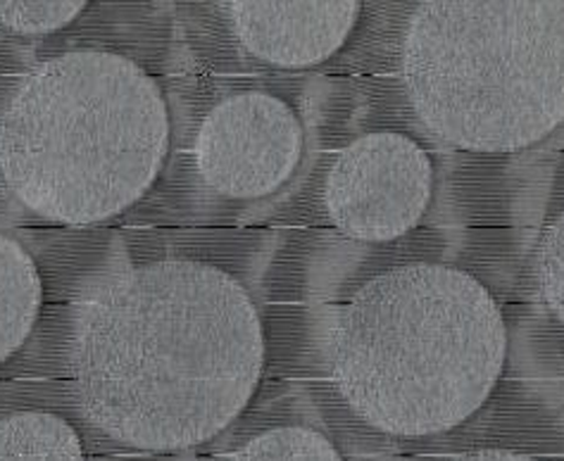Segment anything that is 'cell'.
Returning a JSON list of instances; mask_svg holds the SVG:
<instances>
[{
  "label": "cell",
  "instance_id": "6da1fadb",
  "mask_svg": "<svg viewBox=\"0 0 564 461\" xmlns=\"http://www.w3.org/2000/svg\"><path fill=\"white\" fill-rule=\"evenodd\" d=\"M69 364L84 416L108 438L148 452L196 448L256 395L262 321L231 274L160 260L110 274L84 297Z\"/></svg>",
  "mask_w": 564,
  "mask_h": 461
},
{
  "label": "cell",
  "instance_id": "7a4b0ae2",
  "mask_svg": "<svg viewBox=\"0 0 564 461\" xmlns=\"http://www.w3.org/2000/svg\"><path fill=\"white\" fill-rule=\"evenodd\" d=\"M508 329L494 295L467 272L405 264L355 290L326 336L336 391L391 436L455 428L494 393Z\"/></svg>",
  "mask_w": 564,
  "mask_h": 461
},
{
  "label": "cell",
  "instance_id": "3957f363",
  "mask_svg": "<svg viewBox=\"0 0 564 461\" xmlns=\"http://www.w3.org/2000/svg\"><path fill=\"white\" fill-rule=\"evenodd\" d=\"M170 112L143 67L69 51L34 67L0 114V176L29 210L86 227L124 212L155 184Z\"/></svg>",
  "mask_w": 564,
  "mask_h": 461
},
{
  "label": "cell",
  "instance_id": "277c9868",
  "mask_svg": "<svg viewBox=\"0 0 564 461\" xmlns=\"http://www.w3.org/2000/svg\"><path fill=\"white\" fill-rule=\"evenodd\" d=\"M403 81L443 143L527 151L564 124V3H422L405 32Z\"/></svg>",
  "mask_w": 564,
  "mask_h": 461
},
{
  "label": "cell",
  "instance_id": "5b68a950",
  "mask_svg": "<svg viewBox=\"0 0 564 461\" xmlns=\"http://www.w3.org/2000/svg\"><path fill=\"white\" fill-rule=\"evenodd\" d=\"M434 167L424 147L403 133H369L346 145L326 176L324 207L352 241L386 243L424 217Z\"/></svg>",
  "mask_w": 564,
  "mask_h": 461
},
{
  "label": "cell",
  "instance_id": "8992f818",
  "mask_svg": "<svg viewBox=\"0 0 564 461\" xmlns=\"http://www.w3.org/2000/svg\"><path fill=\"white\" fill-rule=\"evenodd\" d=\"M303 127L289 102L260 91L221 100L203 119L196 165L203 182L225 198L270 196L299 167Z\"/></svg>",
  "mask_w": 564,
  "mask_h": 461
},
{
  "label": "cell",
  "instance_id": "52a82bcc",
  "mask_svg": "<svg viewBox=\"0 0 564 461\" xmlns=\"http://www.w3.org/2000/svg\"><path fill=\"white\" fill-rule=\"evenodd\" d=\"M234 32L276 67H310L332 57L358 24L360 3H227Z\"/></svg>",
  "mask_w": 564,
  "mask_h": 461
},
{
  "label": "cell",
  "instance_id": "ba28073f",
  "mask_svg": "<svg viewBox=\"0 0 564 461\" xmlns=\"http://www.w3.org/2000/svg\"><path fill=\"white\" fill-rule=\"evenodd\" d=\"M43 300L34 260L12 238L0 233V364L32 336Z\"/></svg>",
  "mask_w": 564,
  "mask_h": 461
},
{
  "label": "cell",
  "instance_id": "9c48e42d",
  "mask_svg": "<svg viewBox=\"0 0 564 461\" xmlns=\"http://www.w3.org/2000/svg\"><path fill=\"white\" fill-rule=\"evenodd\" d=\"M0 461H84V448L61 416L18 411L0 419Z\"/></svg>",
  "mask_w": 564,
  "mask_h": 461
},
{
  "label": "cell",
  "instance_id": "30bf717a",
  "mask_svg": "<svg viewBox=\"0 0 564 461\" xmlns=\"http://www.w3.org/2000/svg\"><path fill=\"white\" fill-rule=\"evenodd\" d=\"M227 461H344V457L319 430L286 426L264 430Z\"/></svg>",
  "mask_w": 564,
  "mask_h": 461
},
{
  "label": "cell",
  "instance_id": "8fae6325",
  "mask_svg": "<svg viewBox=\"0 0 564 461\" xmlns=\"http://www.w3.org/2000/svg\"><path fill=\"white\" fill-rule=\"evenodd\" d=\"M86 10V3H3L0 0V26L20 36L51 34L65 29Z\"/></svg>",
  "mask_w": 564,
  "mask_h": 461
},
{
  "label": "cell",
  "instance_id": "7c38bea8",
  "mask_svg": "<svg viewBox=\"0 0 564 461\" xmlns=\"http://www.w3.org/2000/svg\"><path fill=\"white\" fill-rule=\"evenodd\" d=\"M536 278L545 307L564 323V212L543 231L536 252Z\"/></svg>",
  "mask_w": 564,
  "mask_h": 461
},
{
  "label": "cell",
  "instance_id": "4fadbf2b",
  "mask_svg": "<svg viewBox=\"0 0 564 461\" xmlns=\"http://www.w3.org/2000/svg\"><path fill=\"white\" fill-rule=\"evenodd\" d=\"M443 461H539L527 454L510 452V450H481V452H465L457 457H448Z\"/></svg>",
  "mask_w": 564,
  "mask_h": 461
}]
</instances>
